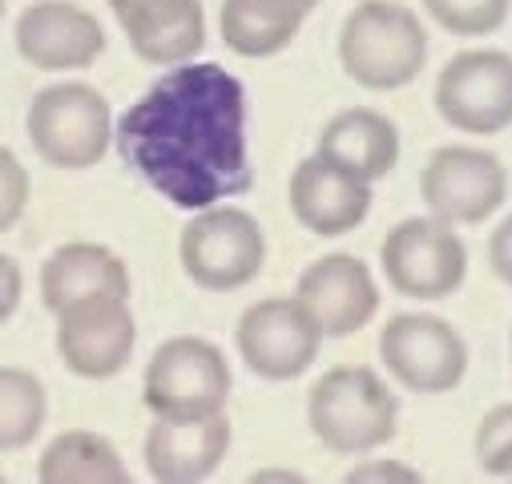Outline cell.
Instances as JSON below:
<instances>
[{"mask_svg": "<svg viewBox=\"0 0 512 484\" xmlns=\"http://www.w3.org/2000/svg\"><path fill=\"white\" fill-rule=\"evenodd\" d=\"M117 150L182 210H206L250 190L242 81L222 65L170 69L117 121Z\"/></svg>", "mask_w": 512, "mask_h": 484, "instance_id": "1", "label": "cell"}, {"mask_svg": "<svg viewBox=\"0 0 512 484\" xmlns=\"http://www.w3.org/2000/svg\"><path fill=\"white\" fill-rule=\"evenodd\" d=\"M339 65L363 89H400L428 65V33L396 0H363L339 29Z\"/></svg>", "mask_w": 512, "mask_h": 484, "instance_id": "2", "label": "cell"}, {"mask_svg": "<svg viewBox=\"0 0 512 484\" xmlns=\"http://www.w3.org/2000/svg\"><path fill=\"white\" fill-rule=\"evenodd\" d=\"M311 432L339 456H363L388 444L400 424V400L363 363L331 368L307 396Z\"/></svg>", "mask_w": 512, "mask_h": 484, "instance_id": "3", "label": "cell"}, {"mask_svg": "<svg viewBox=\"0 0 512 484\" xmlns=\"http://www.w3.org/2000/svg\"><path fill=\"white\" fill-rule=\"evenodd\" d=\"M230 396V363L222 347L202 335L166 339L146 363L142 400L154 416L166 420H198L218 416Z\"/></svg>", "mask_w": 512, "mask_h": 484, "instance_id": "4", "label": "cell"}, {"mask_svg": "<svg viewBox=\"0 0 512 484\" xmlns=\"http://www.w3.org/2000/svg\"><path fill=\"white\" fill-rule=\"evenodd\" d=\"M29 138L37 154L57 170H89L113 142L109 101L85 81H61L33 97Z\"/></svg>", "mask_w": 512, "mask_h": 484, "instance_id": "5", "label": "cell"}, {"mask_svg": "<svg viewBox=\"0 0 512 484\" xmlns=\"http://www.w3.org/2000/svg\"><path fill=\"white\" fill-rule=\"evenodd\" d=\"M383 275L408 299H448L468 279V247L452 230V222L428 214V218H404L388 230L379 251Z\"/></svg>", "mask_w": 512, "mask_h": 484, "instance_id": "6", "label": "cell"}, {"mask_svg": "<svg viewBox=\"0 0 512 484\" xmlns=\"http://www.w3.org/2000/svg\"><path fill=\"white\" fill-rule=\"evenodd\" d=\"M178 255L202 291H238L263 271L267 238L254 214L238 206H206L186 222Z\"/></svg>", "mask_w": 512, "mask_h": 484, "instance_id": "7", "label": "cell"}, {"mask_svg": "<svg viewBox=\"0 0 512 484\" xmlns=\"http://www.w3.org/2000/svg\"><path fill=\"white\" fill-rule=\"evenodd\" d=\"M379 359L400 388L416 396H444L468 376V343L448 319L392 315L379 335Z\"/></svg>", "mask_w": 512, "mask_h": 484, "instance_id": "8", "label": "cell"}, {"mask_svg": "<svg viewBox=\"0 0 512 484\" xmlns=\"http://www.w3.org/2000/svg\"><path fill=\"white\" fill-rule=\"evenodd\" d=\"M436 113L460 134L492 138L512 126V53L468 49L436 77Z\"/></svg>", "mask_w": 512, "mask_h": 484, "instance_id": "9", "label": "cell"}, {"mask_svg": "<svg viewBox=\"0 0 512 484\" xmlns=\"http://www.w3.org/2000/svg\"><path fill=\"white\" fill-rule=\"evenodd\" d=\"M234 343L242 363L263 380H295L303 376L323 343L319 319L303 307V299H259L242 311L234 327Z\"/></svg>", "mask_w": 512, "mask_h": 484, "instance_id": "10", "label": "cell"}, {"mask_svg": "<svg viewBox=\"0 0 512 484\" xmlns=\"http://www.w3.org/2000/svg\"><path fill=\"white\" fill-rule=\"evenodd\" d=\"M420 198L436 218L452 226H476L504 206L508 170L488 150L444 146L428 158L420 174Z\"/></svg>", "mask_w": 512, "mask_h": 484, "instance_id": "11", "label": "cell"}, {"mask_svg": "<svg viewBox=\"0 0 512 484\" xmlns=\"http://www.w3.org/2000/svg\"><path fill=\"white\" fill-rule=\"evenodd\" d=\"M138 327L125 299H85L57 315V351L81 380H109L134 355Z\"/></svg>", "mask_w": 512, "mask_h": 484, "instance_id": "12", "label": "cell"}, {"mask_svg": "<svg viewBox=\"0 0 512 484\" xmlns=\"http://www.w3.org/2000/svg\"><path fill=\"white\" fill-rule=\"evenodd\" d=\"M109 9L146 65H186L206 45L202 0H109Z\"/></svg>", "mask_w": 512, "mask_h": 484, "instance_id": "13", "label": "cell"}, {"mask_svg": "<svg viewBox=\"0 0 512 484\" xmlns=\"http://www.w3.org/2000/svg\"><path fill=\"white\" fill-rule=\"evenodd\" d=\"M17 49L33 69H85L101 57L105 33L93 13L69 0H37L17 17Z\"/></svg>", "mask_w": 512, "mask_h": 484, "instance_id": "14", "label": "cell"}, {"mask_svg": "<svg viewBox=\"0 0 512 484\" xmlns=\"http://www.w3.org/2000/svg\"><path fill=\"white\" fill-rule=\"evenodd\" d=\"M291 210L311 234L339 238L367 218L371 182L343 170L339 162H331L323 154L303 158L291 174Z\"/></svg>", "mask_w": 512, "mask_h": 484, "instance_id": "15", "label": "cell"}, {"mask_svg": "<svg viewBox=\"0 0 512 484\" xmlns=\"http://www.w3.org/2000/svg\"><path fill=\"white\" fill-rule=\"evenodd\" d=\"M295 295L319 319L323 335H335V339L355 335L379 311V291H375L371 267L355 255H323L319 263H311L299 275Z\"/></svg>", "mask_w": 512, "mask_h": 484, "instance_id": "16", "label": "cell"}, {"mask_svg": "<svg viewBox=\"0 0 512 484\" xmlns=\"http://www.w3.org/2000/svg\"><path fill=\"white\" fill-rule=\"evenodd\" d=\"M230 448V420L198 416V420H166L158 416L146 432V468L158 480H206Z\"/></svg>", "mask_w": 512, "mask_h": 484, "instance_id": "17", "label": "cell"}, {"mask_svg": "<svg viewBox=\"0 0 512 484\" xmlns=\"http://www.w3.org/2000/svg\"><path fill=\"white\" fill-rule=\"evenodd\" d=\"M130 299V271L125 263L97 242H69V247L53 251L49 263L41 267V299L53 315H61L73 303L85 299Z\"/></svg>", "mask_w": 512, "mask_h": 484, "instance_id": "18", "label": "cell"}, {"mask_svg": "<svg viewBox=\"0 0 512 484\" xmlns=\"http://www.w3.org/2000/svg\"><path fill=\"white\" fill-rule=\"evenodd\" d=\"M319 154L367 182H379L400 162V130L383 113H375L367 105H351L323 126Z\"/></svg>", "mask_w": 512, "mask_h": 484, "instance_id": "19", "label": "cell"}, {"mask_svg": "<svg viewBox=\"0 0 512 484\" xmlns=\"http://www.w3.org/2000/svg\"><path fill=\"white\" fill-rule=\"evenodd\" d=\"M41 480H53V484H85V480H97V484H121L130 480V468H125L121 452L97 436V432H61L45 456H41Z\"/></svg>", "mask_w": 512, "mask_h": 484, "instance_id": "20", "label": "cell"}, {"mask_svg": "<svg viewBox=\"0 0 512 484\" xmlns=\"http://www.w3.org/2000/svg\"><path fill=\"white\" fill-rule=\"evenodd\" d=\"M218 25L226 49H234L238 57H275L299 37L303 17L279 13L263 0H222Z\"/></svg>", "mask_w": 512, "mask_h": 484, "instance_id": "21", "label": "cell"}, {"mask_svg": "<svg viewBox=\"0 0 512 484\" xmlns=\"http://www.w3.org/2000/svg\"><path fill=\"white\" fill-rule=\"evenodd\" d=\"M45 384L21 368H0V452L25 448L45 424Z\"/></svg>", "mask_w": 512, "mask_h": 484, "instance_id": "22", "label": "cell"}, {"mask_svg": "<svg viewBox=\"0 0 512 484\" xmlns=\"http://www.w3.org/2000/svg\"><path fill=\"white\" fill-rule=\"evenodd\" d=\"M428 17L452 37H492L512 13V0H424Z\"/></svg>", "mask_w": 512, "mask_h": 484, "instance_id": "23", "label": "cell"}, {"mask_svg": "<svg viewBox=\"0 0 512 484\" xmlns=\"http://www.w3.org/2000/svg\"><path fill=\"white\" fill-rule=\"evenodd\" d=\"M476 464L488 476L512 480V400L496 404L476 428Z\"/></svg>", "mask_w": 512, "mask_h": 484, "instance_id": "24", "label": "cell"}, {"mask_svg": "<svg viewBox=\"0 0 512 484\" xmlns=\"http://www.w3.org/2000/svg\"><path fill=\"white\" fill-rule=\"evenodd\" d=\"M29 202V170L17 162L13 150L0 146V230H9Z\"/></svg>", "mask_w": 512, "mask_h": 484, "instance_id": "25", "label": "cell"}, {"mask_svg": "<svg viewBox=\"0 0 512 484\" xmlns=\"http://www.w3.org/2000/svg\"><path fill=\"white\" fill-rule=\"evenodd\" d=\"M488 267L504 287H512V214L488 238Z\"/></svg>", "mask_w": 512, "mask_h": 484, "instance_id": "26", "label": "cell"}, {"mask_svg": "<svg viewBox=\"0 0 512 484\" xmlns=\"http://www.w3.org/2000/svg\"><path fill=\"white\" fill-rule=\"evenodd\" d=\"M347 480H420V472L400 460H367V464H355Z\"/></svg>", "mask_w": 512, "mask_h": 484, "instance_id": "27", "label": "cell"}, {"mask_svg": "<svg viewBox=\"0 0 512 484\" xmlns=\"http://www.w3.org/2000/svg\"><path fill=\"white\" fill-rule=\"evenodd\" d=\"M21 303V267L9 259V255H0V323H5Z\"/></svg>", "mask_w": 512, "mask_h": 484, "instance_id": "28", "label": "cell"}, {"mask_svg": "<svg viewBox=\"0 0 512 484\" xmlns=\"http://www.w3.org/2000/svg\"><path fill=\"white\" fill-rule=\"evenodd\" d=\"M263 5H271V9H279V13H291V17H303V21H307V13L319 5V0H263Z\"/></svg>", "mask_w": 512, "mask_h": 484, "instance_id": "29", "label": "cell"}, {"mask_svg": "<svg viewBox=\"0 0 512 484\" xmlns=\"http://www.w3.org/2000/svg\"><path fill=\"white\" fill-rule=\"evenodd\" d=\"M254 480H303V472H287V468H271V472H259Z\"/></svg>", "mask_w": 512, "mask_h": 484, "instance_id": "30", "label": "cell"}, {"mask_svg": "<svg viewBox=\"0 0 512 484\" xmlns=\"http://www.w3.org/2000/svg\"><path fill=\"white\" fill-rule=\"evenodd\" d=\"M0 13H5V0H0Z\"/></svg>", "mask_w": 512, "mask_h": 484, "instance_id": "31", "label": "cell"}]
</instances>
